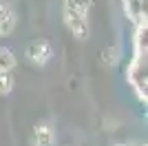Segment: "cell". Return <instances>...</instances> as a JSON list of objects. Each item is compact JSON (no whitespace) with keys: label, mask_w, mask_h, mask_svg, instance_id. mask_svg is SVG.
Instances as JSON below:
<instances>
[{"label":"cell","mask_w":148,"mask_h":146,"mask_svg":"<svg viewBox=\"0 0 148 146\" xmlns=\"http://www.w3.org/2000/svg\"><path fill=\"white\" fill-rule=\"evenodd\" d=\"M13 64V60L9 58V51H0V73H7V69Z\"/></svg>","instance_id":"1"}]
</instances>
